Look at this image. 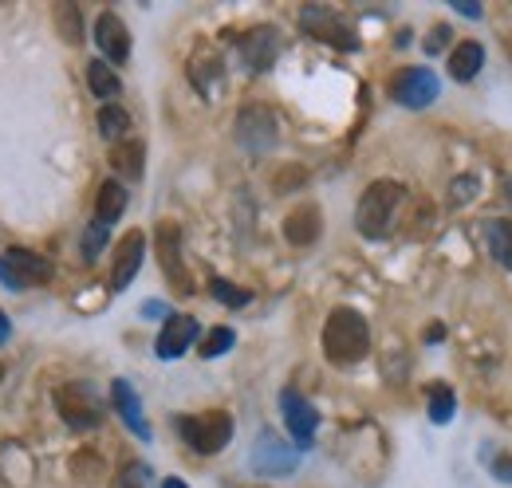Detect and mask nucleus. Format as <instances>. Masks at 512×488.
I'll return each mask as SVG.
<instances>
[{
    "instance_id": "nucleus-1",
    "label": "nucleus",
    "mask_w": 512,
    "mask_h": 488,
    "mask_svg": "<svg viewBox=\"0 0 512 488\" xmlns=\"http://www.w3.org/2000/svg\"><path fill=\"white\" fill-rule=\"evenodd\" d=\"M371 351V327L355 307H335L323 323V355L335 366H355Z\"/></svg>"
},
{
    "instance_id": "nucleus-2",
    "label": "nucleus",
    "mask_w": 512,
    "mask_h": 488,
    "mask_svg": "<svg viewBox=\"0 0 512 488\" xmlns=\"http://www.w3.org/2000/svg\"><path fill=\"white\" fill-rule=\"evenodd\" d=\"M406 201V189L398 182H371L367 185V193L359 197V209H355V225H359V233L367 237V241H383L386 233H390V225H394V213H398V205Z\"/></svg>"
},
{
    "instance_id": "nucleus-3",
    "label": "nucleus",
    "mask_w": 512,
    "mask_h": 488,
    "mask_svg": "<svg viewBox=\"0 0 512 488\" xmlns=\"http://www.w3.org/2000/svg\"><path fill=\"white\" fill-rule=\"evenodd\" d=\"M178 433L190 445L193 453L213 457L233 441V418L225 410H205V414H186L178 418Z\"/></svg>"
},
{
    "instance_id": "nucleus-4",
    "label": "nucleus",
    "mask_w": 512,
    "mask_h": 488,
    "mask_svg": "<svg viewBox=\"0 0 512 488\" xmlns=\"http://www.w3.org/2000/svg\"><path fill=\"white\" fill-rule=\"evenodd\" d=\"M52 260L32 252V248H8L0 256V284L12 288V292H28V288H40L52 280Z\"/></svg>"
},
{
    "instance_id": "nucleus-5",
    "label": "nucleus",
    "mask_w": 512,
    "mask_h": 488,
    "mask_svg": "<svg viewBox=\"0 0 512 488\" xmlns=\"http://www.w3.org/2000/svg\"><path fill=\"white\" fill-rule=\"evenodd\" d=\"M249 465H253L256 477H288V473H296V465H300V449L288 445L284 437H276L272 429H260Z\"/></svg>"
},
{
    "instance_id": "nucleus-6",
    "label": "nucleus",
    "mask_w": 512,
    "mask_h": 488,
    "mask_svg": "<svg viewBox=\"0 0 512 488\" xmlns=\"http://www.w3.org/2000/svg\"><path fill=\"white\" fill-rule=\"evenodd\" d=\"M56 410L64 414L71 429H95L103 426V402L91 390V382H67L56 390Z\"/></svg>"
},
{
    "instance_id": "nucleus-7",
    "label": "nucleus",
    "mask_w": 512,
    "mask_h": 488,
    "mask_svg": "<svg viewBox=\"0 0 512 488\" xmlns=\"http://www.w3.org/2000/svg\"><path fill=\"white\" fill-rule=\"evenodd\" d=\"M300 28H304L308 36L323 40V44L339 48V52H355V48H359L355 28H351V24H347L339 12H331L327 4H308V8L300 12Z\"/></svg>"
},
{
    "instance_id": "nucleus-8",
    "label": "nucleus",
    "mask_w": 512,
    "mask_h": 488,
    "mask_svg": "<svg viewBox=\"0 0 512 488\" xmlns=\"http://www.w3.org/2000/svg\"><path fill=\"white\" fill-rule=\"evenodd\" d=\"M154 248H158V264H162L166 280H170L182 296H190L193 276H190V268H186V260H182V229H178L174 221H162L158 233H154Z\"/></svg>"
},
{
    "instance_id": "nucleus-9",
    "label": "nucleus",
    "mask_w": 512,
    "mask_h": 488,
    "mask_svg": "<svg viewBox=\"0 0 512 488\" xmlns=\"http://www.w3.org/2000/svg\"><path fill=\"white\" fill-rule=\"evenodd\" d=\"M280 138V122L268 107H245L237 115V142L249 150V154H268Z\"/></svg>"
},
{
    "instance_id": "nucleus-10",
    "label": "nucleus",
    "mask_w": 512,
    "mask_h": 488,
    "mask_svg": "<svg viewBox=\"0 0 512 488\" xmlns=\"http://www.w3.org/2000/svg\"><path fill=\"white\" fill-rule=\"evenodd\" d=\"M280 410H284V426L292 433V441H296V449H308L312 445V437H316V429H320V414H316V406L300 394V390H284L280 394Z\"/></svg>"
},
{
    "instance_id": "nucleus-11",
    "label": "nucleus",
    "mask_w": 512,
    "mask_h": 488,
    "mask_svg": "<svg viewBox=\"0 0 512 488\" xmlns=\"http://www.w3.org/2000/svg\"><path fill=\"white\" fill-rule=\"evenodd\" d=\"M390 91H394V99H398L402 107H414V111H418V107H430L442 87H438V75H434L430 67H406V71L394 79Z\"/></svg>"
},
{
    "instance_id": "nucleus-12",
    "label": "nucleus",
    "mask_w": 512,
    "mask_h": 488,
    "mask_svg": "<svg viewBox=\"0 0 512 488\" xmlns=\"http://www.w3.org/2000/svg\"><path fill=\"white\" fill-rule=\"evenodd\" d=\"M237 52H241V63L249 67V71H268L276 56H280V32L276 28H253V32H245L241 36V44H237Z\"/></svg>"
},
{
    "instance_id": "nucleus-13",
    "label": "nucleus",
    "mask_w": 512,
    "mask_h": 488,
    "mask_svg": "<svg viewBox=\"0 0 512 488\" xmlns=\"http://www.w3.org/2000/svg\"><path fill=\"white\" fill-rule=\"evenodd\" d=\"M197 335H201V323L193 315H166V327H162L154 351H158V359H182Z\"/></svg>"
},
{
    "instance_id": "nucleus-14",
    "label": "nucleus",
    "mask_w": 512,
    "mask_h": 488,
    "mask_svg": "<svg viewBox=\"0 0 512 488\" xmlns=\"http://www.w3.org/2000/svg\"><path fill=\"white\" fill-rule=\"evenodd\" d=\"M111 406H115V414L123 418V426H127L134 437L150 441V422H146L142 402H138V394H134V386H130L127 378H115V382H111Z\"/></svg>"
},
{
    "instance_id": "nucleus-15",
    "label": "nucleus",
    "mask_w": 512,
    "mask_h": 488,
    "mask_svg": "<svg viewBox=\"0 0 512 488\" xmlns=\"http://www.w3.org/2000/svg\"><path fill=\"white\" fill-rule=\"evenodd\" d=\"M95 44H99V52L107 56V63H127V56H130L127 24H123L115 12H103V16L95 20Z\"/></svg>"
},
{
    "instance_id": "nucleus-16",
    "label": "nucleus",
    "mask_w": 512,
    "mask_h": 488,
    "mask_svg": "<svg viewBox=\"0 0 512 488\" xmlns=\"http://www.w3.org/2000/svg\"><path fill=\"white\" fill-rule=\"evenodd\" d=\"M142 256H146V237L134 229V233H127V237L119 241V248H115V268H111V288H115V292H123L130 280L138 276Z\"/></svg>"
},
{
    "instance_id": "nucleus-17",
    "label": "nucleus",
    "mask_w": 512,
    "mask_h": 488,
    "mask_svg": "<svg viewBox=\"0 0 512 488\" xmlns=\"http://www.w3.org/2000/svg\"><path fill=\"white\" fill-rule=\"evenodd\" d=\"M320 209L316 205H296L288 217H284V237L296 244V248H308V244L320 241Z\"/></svg>"
},
{
    "instance_id": "nucleus-18",
    "label": "nucleus",
    "mask_w": 512,
    "mask_h": 488,
    "mask_svg": "<svg viewBox=\"0 0 512 488\" xmlns=\"http://www.w3.org/2000/svg\"><path fill=\"white\" fill-rule=\"evenodd\" d=\"M481 67H485V48H481L477 40H465V44H457V48L449 52V75H453L457 83L477 79Z\"/></svg>"
},
{
    "instance_id": "nucleus-19",
    "label": "nucleus",
    "mask_w": 512,
    "mask_h": 488,
    "mask_svg": "<svg viewBox=\"0 0 512 488\" xmlns=\"http://www.w3.org/2000/svg\"><path fill=\"white\" fill-rule=\"evenodd\" d=\"M142 158H146V146L138 138H127V142H119L111 150V166H115V174L123 182H138L142 178Z\"/></svg>"
},
{
    "instance_id": "nucleus-20",
    "label": "nucleus",
    "mask_w": 512,
    "mask_h": 488,
    "mask_svg": "<svg viewBox=\"0 0 512 488\" xmlns=\"http://www.w3.org/2000/svg\"><path fill=\"white\" fill-rule=\"evenodd\" d=\"M123 213H127V189H123V182H103L99 201H95V221L115 225Z\"/></svg>"
},
{
    "instance_id": "nucleus-21",
    "label": "nucleus",
    "mask_w": 512,
    "mask_h": 488,
    "mask_svg": "<svg viewBox=\"0 0 512 488\" xmlns=\"http://www.w3.org/2000/svg\"><path fill=\"white\" fill-rule=\"evenodd\" d=\"M87 83H91V91H95V99H119V91H123V83H119V75H115V67H107V60H91L87 63Z\"/></svg>"
},
{
    "instance_id": "nucleus-22",
    "label": "nucleus",
    "mask_w": 512,
    "mask_h": 488,
    "mask_svg": "<svg viewBox=\"0 0 512 488\" xmlns=\"http://www.w3.org/2000/svg\"><path fill=\"white\" fill-rule=\"evenodd\" d=\"M127 130H130V115L119 107V103H103V111H99V134L107 138V142H127Z\"/></svg>"
},
{
    "instance_id": "nucleus-23",
    "label": "nucleus",
    "mask_w": 512,
    "mask_h": 488,
    "mask_svg": "<svg viewBox=\"0 0 512 488\" xmlns=\"http://www.w3.org/2000/svg\"><path fill=\"white\" fill-rule=\"evenodd\" d=\"M190 79H193V87L201 91V95H213L217 87H221V79H225V71H221V60H213V56H197L190 67Z\"/></svg>"
},
{
    "instance_id": "nucleus-24",
    "label": "nucleus",
    "mask_w": 512,
    "mask_h": 488,
    "mask_svg": "<svg viewBox=\"0 0 512 488\" xmlns=\"http://www.w3.org/2000/svg\"><path fill=\"white\" fill-rule=\"evenodd\" d=\"M489 252L497 256V264H505L512 272V221L509 217L489 221Z\"/></svg>"
},
{
    "instance_id": "nucleus-25",
    "label": "nucleus",
    "mask_w": 512,
    "mask_h": 488,
    "mask_svg": "<svg viewBox=\"0 0 512 488\" xmlns=\"http://www.w3.org/2000/svg\"><path fill=\"white\" fill-rule=\"evenodd\" d=\"M453 414H457L453 390H449V386H434V390H430V422H434V426H446V422H453Z\"/></svg>"
},
{
    "instance_id": "nucleus-26",
    "label": "nucleus",
    "mask_w": 512,
    "mask_h": 488,
    "mask_svg": "<svg viewBox=\"0 0 512 488\" xmlns=\"http://www.w3.org/2000/svg\"><path fill=\"white\" fill-rule=\"evenodd\" d=\"M56 28L67 44H79L83 40V16L75 4H56Z\"/></svg>"
},
{
    "instance_id": "nucleus-27",
    "label": "nucleus",
    "mask_w": 512,
    "mask_h": 488,
    "mask_svg": "<svg viewBox=\"0 0 512 488\" xmlns=\"http://www.w3.org/2000/svg\"><path fill=\"white\" fill-rule=\"evenodd\" d=\"M209 292H213V300H221L225 307H245L253 300V292H245V288H237V284H229V280H221V276L209 280Z\"/></svg>"
},
{
    "instance_id": "nucleus-28",
    "label": "nucleus",
    "mask_w": 512,
    "mask_h": 488,
    "mask_svg": "<svg viewBox=\"0 0 512 488\" xmlns=\"http://www.w3.org/2000/svg\"><path fill=\"white\" fill-rule=\"evenodd\" d=\"M233 343H237V335H233L229 327H213V331L201 339V359H217V355H225Z\"/></svg>"
},
{
    "instance_id": "nucleus-29",
    "label": "nucleus",
    "mask_w": 512,
    "mask_h": 488,
    "mask_svg": "<svg viewBox=\"0 0 512 488\" xmlns=\"http://www.w3.org/2000/svg\"><path fill=\"white\" fill-rule=\"evenodd\" d=\"M107 237H111V225H103V221H91V225H87V233H83V260H87V264L99 260Z\"/></svg>"
},
{
    "instance_id": "nucleus-30",
    "label": "nucleus",
    "mask_w": 512,
    "mask_h": 488,
    "mask_svg": "<svg viewBox=\"0 0 512 488\" xmlns=\"http://www.w3.org/2000/svg\"><path fill=\"white\" fill-rule=\"evenodd\" d=\"M150 477H154V473H150L146 465H138V461H130L127 469L119 473V488H150Z\"/></svg>"
},
{
    "instance_id": "nucleus-31",
    "label": "nucleus",
    "mask_w": 512,
    "mask_h": 488,
    "mask_svg": "<svg viewBox=\"0 0 512 488\" xmlns=\"http://www.w3.org/2000/svg\"><path fill=\"white\" fill-rule=\"evenodd\" d=\"M449 36H453V32H449V24H438V28L430 32V40H426V52H430V56L446 52V48H449Z\"/></svg>"
},
{
    "instance_id": "nucleus-32",
    "label": "nucleus",
    "mask_w": 512,
    "mask_h": 488,
    "mask_svg": "<svg viewBox=\"0 0 512 488\" xmlns=\"http://www.w3.org/2000/svg\"><path fill=\"white\" fill-rule=\"evenodd\" d=\"M493 477L505 481V485H512V453H501V457L493 461Z\"/></svg>"
},
{
    "instance_id": "nucleus-33",
    "label": "nucleus",
    "mask_w": 512,
    "mask_h": 488,
    "mask_svg": "<svg viewBox=\"0 0 512 488\" xmlns=\"http://www.w3.org/2000/svg\"><path fill=\"white\" fill-rule=\"evenodd\" d=\"M473 189H477V182H473V178L457 182V185H453V201H457V205H461V201H473Z\"/></svg>"
},
{
    "instance_id": "nucleus-34",
    "label": "nucleus",
    "mask_w": 512,
    "mask_h": 488,
    "mask_svg": "<svg viewBox=\"0 0 512 488\" xmlns=\"http://www.w3.org/2000/svg\"><path fill=\"white\" fill-rule=\"evenodd\" d=\"M453 8H457L461 16H469V20H481V4H477V0H453Z\"/></svg>"
},
{
    "instance_id": "nucleus-35",
    "label": "nucleus",
    "mask_w": 512,
    "mask_h": 488,
    "mask_svg": "<svg viewBox=\"0 0 512 488\" xmlns=\"http://www.w3.org/2000/svg\"><path fill=\"white\" fill-rule=\"evenodd\" d=\"M8 331H12V323H8V315L0 311V347H4V339H8Z\"/></svg>"
},
{
    "instance_id": "nucleus-36",
    "label": "nucleus",
    "mask_w": 512,
    "mask_h": 488,
    "mask_svg": "<svg viewBox=\"0 0 512 488\" xmlns=\"http://www.w3.org/2000/svg\"><path fill=\"white\" fill-rule=\"evenodd\" d=\"M142 311H146V315H162V311H166V307H162V304H154V300H150V304L142 307Z\"/></svg>"
},
{
    "instance_id": "nucleus-37",
    "label": "nucleus",
    "mask_w": 512,
    "mask_h": 488,
    "mask_svg": "<svg viewBox=\"0 0 512 488\" xmlns=\"http://www.w3.org/2000/svg\"><path fill=\"white\" fill-rule=\"evenodd\" d=\"M162 488H186V481H178V477H166V485Z\"/></svg>"
},
{
    "instance_id": "nucleus-38",
    "label": "nucleus",
    "mask_w": 512,
    "mask_h": 488,
    "mask_svg": "<svg viewBox=\"0 0 512 488\" xmlns=\"http://www.w3.org/2000/svg\"><path fill=\"white\" fill-rule=\"evenodd\" d=\"M505 197H509V205H512V174L505 178Z\"/></svg>"
},
{
    "instance_id": "nucleus-39",
    "label": "nucleus",
    "mask_w": 512,
    "mask_h": 488,
    "mask_svg": "<svg viewBox=\"0 0 512 488\" xmlns=\"http://www.w3.org/2000/svg\"><path fill=\"white\" fill-rule=\"evenodd\" d=\"M0 378H4V366H0Z\"/></svg>"
}]
</instances>
